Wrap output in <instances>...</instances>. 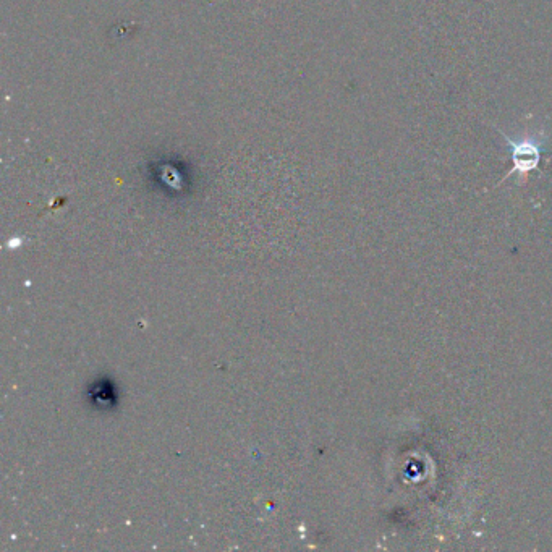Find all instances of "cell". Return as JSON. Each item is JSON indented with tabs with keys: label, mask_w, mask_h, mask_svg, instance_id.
Masks as SVG:
<instances>
[{
	"label": "cell",
	"mask_w": 552,
	"mask_h": 552,
	"mask_svg": "<svg viewBox=\"0 0 552 552\" xmlns=\"http://www.w3.org/2000/svg\"><path fill=\"white\" fill-rule=\"evenodd\" d=\"M501 135L506 138L507 149H509L510 159H512V169L506 179L512 175H519L520 179H527L528 174L540 166L541 156L546 151L544 141L540 136H522L519 140H515L504 132H501Z\"/></svg>",
	"instance_id": "cell-1"
}]
</instances>
